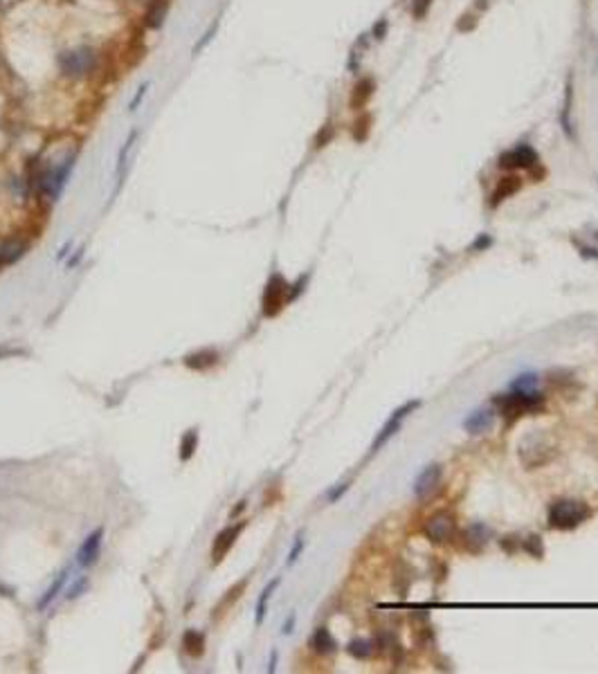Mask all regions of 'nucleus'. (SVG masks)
I'll return each instance as SVG.
<instances>
[{
  "label": "nucleus",
  "instance_id": "obj_28",
  "mask_svg": "<svg viewBox=\"0 0 598 674\" xmlns=\"http://www.w3.org/2000/svg\"><path fill=\"white\" fill-rule=\"evenodd\" d=\"M535 385H538V376L529 373V376H520L515 382L510 385V389H524V391H533Z\"/></svg>",
  "mask_w": 598,
  "mask_h": 674
},
{
  "label": "nucleus",
  "instance_id": "obj_9",
  "mask_svg": "<svg viewBox=\"0 0 598 674\" xmlns=\"http://www.w3.org/2000/svg\"><path fill=\"white\" fill-rule=\"evenodd\" d=\"M138 140H140V128H131V130H128V135H126V140L122 142L119 153H117V162H115V192H113V196H117V194H119V189H122V185H124L126 169H128V158H131V151L135 149Z\"/></svg>",
  "mask_w": 598,
  "mask_h": 674
},
{
  "label": "nucleus",
  "instance_id": "obj_25",
  "mask_svg": "<svg viewBox=\"0 0 598 674\" xmlns=\"http://www.w3.org/2000/svg\"><path fill=\"white\" fill-rule=\"evenodd\" d=\"M183 645L187 648V652H189V654H194V657H196V654H201V652H203V645H205L203 634H198V632H194V630H189V632L185 634V639H183Z\"/></svg>",
  "mask_w": 598,
  "mask_h": 674
},
{
  "label": "nucleus",
  "instance_id": "obj_11",
  "mask_svg": "<svg viewBox=\"0 0 598 674\" xmlns=\"http://www.w3.org/2000/svg\"><path fill=\"white\" fill-rule=\"evenodd\" d=\"M441 483V465H427L419 472V477L414 481V495L419 499H427L436 490V486Z\"/></svg>",
  "mask_w": 598,
  "mask_h": 674
},
{
  "label": "nucleus",
  "instance_id": "obj_36",
  "mask_svg": "<svg viewBox=\"0 0 598 674\" xmlns=\"http://www.w3.org/2000/svg\"><path fill=\"white\" fill-rule=\"evenodd\" d=\"M492 239H488V236H483V239H479L477 243H474V250H479V248H486V245H490Z\"/></svg>",
  "mask_w": 598,
  "mask_h": 674
},
{
  "label": "nucleus",
  "instance_id": "obj_6",
  "mask_svg": "<svg viewBox=\"0 0 598 674\" xmlns=\"http://www.w3.org/2000/svg\"><path fill=\"white\" fill-rule=\"evenodd\" d=\"M416 407H421V403H419V401H410V403H405L403 407H398V410H396L392 416H389V421L381 427V432L376 434L374 445H372V454L381 452L383 445H385L389 439H392V436H396L398 432H401V427H403L405 419L416 410Z\"/></svg>",
  "mask_w": 598,
  "mask_h": 674
},
{
  "label": "nucleus",
  "instance_id": "obj_8",
  "mask_svg": "<svg viewBox=\"0 0 598 674\" xmlns=\"http://www.w3.org/2000/svg\"><path fill=\"white\" fill-rule=\"evenodd\" d=\"M499 167L501 169H526L533 171L540 169V155L531 144H517L515 149L506 151L499 155Z\"/></svg>",
  "mask_w": 598,
  "mask_h": 674
},
{
  "label": "nucleus",
  "instance_id": "obj_4",
  "mask_svg": "<svg viewBox=\"0 0 598 674\" xmlns=\"http://www.w3.org/2000/svg\"><path fill=\"white\" fill-rule=\"evenodd\" d=\"M77 162V151L72 153H65L61 162L47 165V187H45V198L47 201H59V196L63 194L65 185H68V178Z\"/></svg>",
  "mask_w": 598,
  "mask_h": 674
},
{
  "label": "nucleus",
  "instance_id": "obj_15",
  "mask_svg": "<svg viewBox=\"0 0 598 674\" xmlns=\"http://www.w3.org/2000/svg\"><path fill=\"white\" fill-rule=\"evenodd\" d=\"M101 537H103V530H101V528H97L92 535L85 537V542L81 544L79 553H77V562H79L81 566H90V564L97 562V557H99V548H101Z\"/></svg>",
  "mask_w": 598,
  "mask_h": 674
},
{
  "label": "nucleus",
  "instance_id": "obj_20",
  "mask_svg": "<svg viewBox=\"0 0 598 674\" xmlns=\"http://www.w3.org/2000/svg\"><path fill=\"white\" fill-rule=\"evenodd\" d=\"M463 539H466V546L477 553V550H481L488 542V528L481 526V524H474V526H470L466 530V533H463Z\"/></svg>",
  "mask_w": 598,
  "mask_h": 674
},
{
  "label": "nucleus",
  "instance_id": "obj_16",
  "mask_svg": "<svg viewBox=\"0 0 598 674\" xmlns=\"http://www.w3.org/2000/svg\"><path fill=\"white\" fill-rule=\"evenodd\" d=\"M520 187H522V180L517 176H504V178H499L497 180V187L492 189V201H490V207H497L506 201V198L510 196H515L520 192Z\"/></svg>",
  "mask_w": 598,
  "mask_h": 674
},
{
  "label": "nucleus",
  "instance_id": "obj_19",
  "mask_svg": "<svg viewBox=\"0 0 598 674\" xmlns=\"http://www.w3.org/2000/svg\"><path fill=\"white\" fill-rule=\"evenodd\" d=\"M310 648L315 650L317 654H333L338 645H335L333 636L329 634L326 627H317L315 634H313V639H310Z\"/></svg>",
  "mask_w": 598,
  "mask_h": 674
},
{
  "label": "nucleus",
  "instance_id": "obj_23",
  "mask_svg": "<svg viewBox=\"0 0 598 674\" xmlns=\"http://www.w3.org/2000/svg\"><path fill=\"white\" fill-rule=\"evenodd\" d=\"M277 587H279V578H277V580H272V582L261 591L259 603H256V625H261V623H263V618H265V605H268L270 596H272V591H274V589H277Z\"/></svg>",
  "mask_w": 598,
  "mask_h": 674
},
{
  "label": "nucleus",
  "instance_id": "obj_22",
  "mask_svg": "<svg viewBox=\"0 0 598 674\" xmlns=\"http://www.w3.org/2000/svg\"><path fill=\"white\" fill-rule=\"evenodd\" d=\"M218 25H221V21H218V18H216V21L210 25V27H207V30L201 34V39H198L196 43H194V47H192V56H194V59H196V56L198 54H201L203 50H207V45H210L212 41H214V36H216V32H218Z\"/></svg>",
  "mask_w": 598,
  "mask_h": 674
},
{
  "label": "nucleus",
  "instance_id": "obj_14",
  "mask_svg": "<svg viewBox=\"0 0 598 674\" xmlns=\"http://www.w3.org/2000/svg\"><path fill=\"white\" fill-rule=\"evenodd\" d=\"M492 421H495V410L492 407H481V410L470 412L468 419L463 421V427L470 434H483L492 427Z\"/></svg>",
  "mask_w": 598,
  "mask_h": 674
},
{
  "label": "nucleus",
  "instance_id": "obj_3",
  "mask_svg": "<svg viewBox=\"0 0 598 674\" xmlns=\"http://www.w3.org/2000/svg\"><path fill=\"white\" fill-rule=\"evenodd\" d=\"M592 515L590 506L585 504V501H578V499H558L554 501L551 506H549L547 512V519H549V526L558 528V530H572L576 526H581L583 521H587Z\"/></svg>",
  "mask_w": 598,
  "mask_h": 674
},
{
  "label": "nucleus",
  "instance_id": "obj_1",
  "mask_svg": "<svg viewBox=\"0 0 598 674\" xmlns=\"http://www.w3.org/2000/svg\"><path fill=\"white\" fill-rule=\"evenodd\" d=\"M97 68H99V54L90 45L65 47V50L56 54V70L61 72V77L70 81L88 79Z\"/></svg>",
  "mask_w": 598,
  "mask_h": 674
},
{
  "label": "nucleus",
  "instance_id": "obj_37",
  "mask_svg": "<svg viewBox=\"0 0 598 674\" xmlns=\"http://www.w3.org/2000/svg\"><path fill=\"white\" fill-rule=\"evenodd\" d=\"M292 625H295V616H290V618H288V623L283 625V634H290V632H292V630H290Z\"/></svg>",
  "mask_w": 598,
  "mask_h": 674
},
{
  "label": "nucleus",
  "instance_id": "obj_13",
  "mask_svg": "<svg viewBox=\"0 0 598 674\" xmlns=\"http://www.w3.org/2000/svg\"><path fill=\"white\" fill-rule=\"evenodd\" d=\"M243 521L241 524H236V526H227L225 530H221L218 533V537L214 539V546H212V559L214 562H221V559L227 555V550H230L236 542V537L241 535V530H243Z\"/></svg>",
  "mask_w": 598,
  "mask_h": 674
},
{
  "label": "nucleus",
  "instance_id": "obj_38",
  "mask_svg": "<svg viewBox=\"0 0 598 674\" xmlns=\"http://www.w3.org/2000/svg\"><path fill=\"white\" fill-rule=\"evenodd\" d=\"M0 5H3V0H0Z\"/></svg>",
  "mask_w": 598,
  "mask_h": 674
},
{
  "label": "nucleus",
  "instance_id": "obj_12",
  "mask_svg": "<svg viewBox=\"0 0 598 674\" xmlns=\"http://www.w3.org/2000/svg\"><path fill=\"white\" fill-rule=\"evenodd\" d=\"M560 128L565 130L569 140H576V128H574V79L569 77L565 85V99L563 108H560Z\"/></svg>",
  "mask_w": 598,
  "mask_h": 674
},
{
  "label": "nucleus",
  "instance_id": "obj_21",
  "mask_svg": "<svg viewBox=\"0 0 598 674\" xmlns=\"http://www.w3.org/2000/svg\"><path fill=\"white\" fill-rule=\"evenodd\" d=\"M68 573H70V568H63V571H61L59 575L54 578V582H52L50 587H47V591L43 593V598H41V600H39V605H36V609H39V612H43L45 607H47V605H50V603L54 600V598H56V593H59V591L63 589V584H65V578H68Z\"/></svg>",
  "mask_w": 598,
  "mask_h": 674
},
{
  "label": "nucleus",
  "instance_id": "obj_35",
  "mask_svg": "<svg viewBox=\"0 0 598 674\" xmlns=\"http://www.w3.org/2000/svg\"><path fill=\"white\" fill-rule=\"evenodd\" d=\"M81 254H83V248H79L77 252H74V256H72V259L68 261V268H74V265H77V263H79V259H81Z\"/></svg>",
  "mask_w": 598,
  "mask_h": 674
},
{
  "label": "nucleus",
  "instance_id": "obj_26",
  "mask_svg": "<svg viewBox=\"0 0 598 674\" xmlns=\"http://www.w3.org/2000/svg\"><path fill=\"white\" fill-rule=\"evenodd\" d=\"M196 445H198V434L196 432H187L185 439H183V445H180V459H183V461L192 459Z\"/></svg>",
  "mask_w": 598,
  "mask_h": 674
},
{
  "label": "nucleus",
  "instance_id": "obj_29",
  "mask_svg": "<svg viewBox=\"0 0 598 674\" xmlns=\"http://www.w3.org/2000/svg\"><path fill=\"white\" fill-rule=\"evenodd\" d=\"M434 0H412V14L414 18H425V14L430 12Z\"/></svg>",
  "mask_w": 598,
  "mask_h": 674
},
{
  "label": "nucleus",
  "instance_id": "obj_32",
  "mask_svg": "<svg viewBox=\"0 0 598 674\" xmlns=\"http://www.w3.org/2000/svg\"><path fill=\"white\" fill-rule=\"evenodd\" d=\"M85 587H88V580H85V578H79V580L77 582H74L72 587H70V591H68V598H77L83 589H85Z\"/></svg>",
  "mask_w": 598,
  "mask_h": 674
},
{
  "label": "nucleus",
  "instance_id": "obj_18",
  "mask_svg": "<svg viewBox=\"0 0 598 674\" xmlns=\"http://www.w3.org/2000/svg\"><path fill=\"white\" fill-rule=\"evenodd\" d=\"M374 88H376V83H374L372 79H363V81H358V83H356V88H354V92H351V106H354L356 110L365 108V106H367V101L372 99Z\"/></svg>",
  "mask_w": 598,
  "mask_h": 674
},
{
  "label": "nucleus",
  "instance_id": "obj_34",
  "mask_svg": "<svg viewBox=\"0 0 598 674\" xmlns=\"http://www.w3.org/2000/svg\"><path fill=\"white\" fill-rule=\"evenodd\" d=\"M72 250V243H65L63 245V248H61V252L59 254H56V259H59V261H63L65 259V256H68V252Z\"/></svg>",
  "mask_w": 598,
  "mask_h": 674
},
{
  "label": "nucleus",
  "instance_id": "obj_17",
  "mask_svg": "<svg viewBox=\"0 0 598 674\" xmlns=\"http://www.w3.org/2000/svg\"><path fill=\"white\" fill-rule=\"evenodd\" d=\"M25 252H27V243H25V241H21V239H7V241H0V268H5V265L16 263Z\"/></svg>",
  "mask_w": 598,
  "mask_h": 674
},
{
  "label": "nucleus",
  "instance_id": "obj_24",
  "mask_svg": "<svg viewBox=\"0 0 598 674\" xmlns=\"http://www.w3.org/2000/svg\"><path fill=\"white\" fill-rule=\"evenodd\" d=\"M347 650H349V654H354L356 659H369V657H372V652H374V645H372V641L356 639V641L349 643Z\"/></svg>",
  "mask_w": 598,
  "mask_h": 674
},
{
  "label": "nucleus",
  "instance_id": "obj_31",
  "mask_svg": "<svg viewBox=\"0 0 598 674\" xmlns=\"http://www.w3.org/2000/svg\"><path fill=\"white\" fill-rule=\"evenodd\" d=\"M372 34H374L376 41H383L385 39V34H387V18H381V21L374 25V32Z\"/></svg>",
  "mask_w": 598,
  "mask_h": 674
},
{
  "label": "nucleus",
  "instance_id": "obj_33",
  "mask_svg": "<svg viewBox=\"0 0 598 674\" xmlns=\"http://www.w3.org/2000/svg\"><path fill=\"white\" fill-rule=\"evenodd\" d=\"M301 548H304V539H301V535L295 539V546H292V550H290V555H288V564H292V562H295V559L299 557V553H301Z\"/></svg>",
  "mask_w": 598,
  "mask_h": 674
},
{
  "label": "nucleus",
  "instance_id": "obj_5",
  "mask_svg": "<svg viewBox=\"0 0 598 674\" xmlns=\"http://www.w3.org/2000/svg\"><path fill=\"white\" fill-rule=\"evenodd\" d=\"M457 533V517L450 510H439L425 519L423 524V535L434 544H445L450 542Z\"/></svg>",
  "mask_w": 598,
  "mask_h": 674
},
{
  "label": "nucleus",
  "instance_id": "obj_10",
  "mask_svg": "<svg viewBox=\"0 0 598 674\" xmlns=\"http://www.w3.org/2000/svg\"><path fill=\"white\" fill-rule=\"evenodd\" d=\"M171 0H147L144 3V14H142V23L149 30H163L169 16Z\"/></svg>",
  "mask_w": 598,
  "mask_h": 674
},
{
  "label": "nucleus",
  "instance_id": "obj_7",
  "mask_svg": "<svg viewBox=\"0 0 598 674\" xmlns=\"http://www.w3.org/2000/svg\"><path fill=\"white\" fill-rule=\"evenodd\" d=\"M288 299H292V297H290V286L286 283V279H283L281 274H272L268 286H265L263 312L268 317H274L283 308V303H286Z\"/></svg>",
  "mask_w": 598,
  "mask_h": 674
},
{
  "label": "nucleus",
  "instance_id": "obj_2",
  "mask_svg": "<svg viewBox=\"0 0 598 674\" xmlns=\"http://www.w3.org/2000/svg\"><path fill=\"white\" fill-rule=\"evenodd\" d=\"M545 405V396L533 391H524V389H510L508 394H499L495 401H492V410H497L504 419L515 421L524 414H533L540 412Z\"/></svg>",
  "mask_w": 598,
  "mask_h": 674
},
{
  "label": "nucleus",
  "instance_id": "obj_30",
  "mask_svg": "<svg viewBox=\"0 0 598 674\" xmlns=\"http://www.w3.org/2000/svg\"><path fill=\"white\" fill-rule=\"evenodd\" d=\"M331 137H333V124H326L324 128H322V130L317 133L315 146H317V149H319V146H324V144H326V142H329Z\"/></svg>",
  "mask_w": 598,
  "mask_h": 674
},
{
  "label": "nucleus",
  "instance_id": "obj_27",
  "mask_svg": "<svg viewBox=\"0 0 598 674\" xmlns=\"http://www.w3.org/2000/svg\"><path fill=\"white\" fill-rule=\"evenodd\" d=\"M149 88H151V79H147V81H142V83L138 85V90H135V94H133V99L128 101V112H135V110L140 108V103H142V99H144V97H147V92H149Z\"/></svg>",
  "mask_w": 598,
  "mask_h": 674
}]
</instances>
